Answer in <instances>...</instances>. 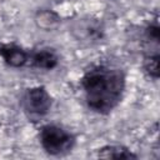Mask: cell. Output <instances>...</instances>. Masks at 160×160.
<instances>
[{
	"label": "cell",
	"instance_id": "1",
	"mask_svg": "<svg viewBox=\"0 0 160 160\" xmlns=\"http://www.w3.org/2000/svg\"><path fill=\"white\" fill-rule=\"evenodd\" d=\"M80 82L88 106L99 114H109L114 110L125 90L122 70L109 65L92 66L82 75Z\"/></svg>",
	"mask_w": 160,
	"mask_h": 160
},
{
	"label": "cell",
	"instance_id": "2",
	"mask_svg": "<svg viewBox=\"0 0 160 160\" xmlns=\"http://www.w3.org/2000/svg\"><path fill=\"white\" fill-rule=\"evenodd\" d=\"M42 149L50 155H62L71 151L75 138L65 129L58 125H45L39 134Z\"/></svg>",
	"mask_w": 160,
	"mask_h": 160
},
{
	"label": "cell",
	"instance_id": "3",
	"mask_svg": "<svg viewBox=\"0 0 160 160\" xmlns=\"http://www.w3.org/2000/svg\"><path fill=\"white\" fill-rule=\"evenodd\" d=\"M52 100L50 94L44 86H34L25 91L22 96V106L24 110L34 118L45 116L50 108Z\"/></svg>",
	"mask_w": 160,
	"mask_h": 160
},
{
	"label": "cell",
	"instance_id": "4",
	"mask_svg": "<svg viewBox=\"0 0 160 160\" xmlns=\"http://www.w3.org/2000/svg\"><path fill=\"white\" fill-rule=\"evenodd\" d=\"M0 56L4 59V61L9 66H12V68L24 66L29 60V55L24 49L16 45H10V44L0 46Z\"/></svg>",
	"mask_w": 160,
	"mask_h": 160
},
{
	"label": "cell",
	"instance_id": "5",
	"mask_svg": "<svg viewBox=\"0 0 160 160\" xmlns=\"http://www.w3.org/2000/svg\"><path fill=\"white\" fill-rule=\"evenodd\" d=\"M32 65L38 69H45V70H51L54 68H56L59 59L56 56V54L51 50V49H41L39 51H36L32 58Z\"/></svg>",
	"mask_w": 160,
	"mask_h": 160
},
{
	"label": "cell",
	"instance_id": "6",
	"mask_svg": "<svg viewBox=\"0 0 160 160\" xmlns=\"http://www.w3.org/2000/svg\"><path fill=\"white\" fill-rule=\"evenodd\" d=\"M98 158L101 159H136L138 156L121 145H106L98 150Z\"/></svg>",
	"mask_w": 160,
	"mask_h": 160
},
{
	"label": "cell",
	"instance_id": "7",
	"mask_svg": "<svg viewBox=\"0 0 160 160\" xmlns=\"http://www.w3.org/2000/svg\"><path fill=\"white\" fill-rule=\"evenodd\" d=\"M35 22L39 28L49 31V30L58 28V25L60 24V18L50 10H42V11H39L36 14Z\"/></svg>",
	"mask_w": 160,
	"mask_h": 160
},
{
	"label": "cell",
	"instance_id": "8",
	"mask_svg": "<svg viewBox=\"0 0 160 160\" xmlns=\"http://www.w3.org/2000/svg\"><path fill=\"white\" fill-rule=\"evenodd\" d=\"M144 70L146 71V74L154 79L159 78V55L154 54V55H148L144 59Z\"/></svg>",
	"mask_w": 160,
	"mask_h": 160
},
{
	"label": "cell",
	"instance_id": "9",
	"mask_svg": "<svg viewBox=\"0 0 160 160\" xmlns=\"http://www.w3.org/2000/svg\"><path fill=\"white\" fill-rule=\"evenodd\" d=\"M159 34H160V30L158 25H150L146 28V35L149 39H152L154 41H159Z\"/></svg>",
	"mask_w": 160,
	"mask_h": 160
}]
</instances>
